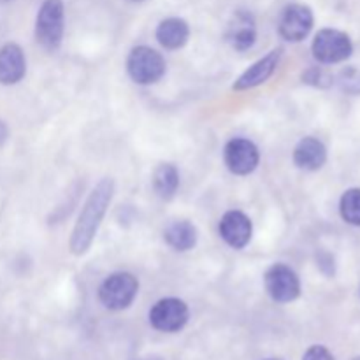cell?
Masks as SVG:
<instances>
[{"mask_svg": "<svg viewBox=\"0 0 360 360\" xmlns=\"http://www.w3.org/2000/svg\"><path fill=\"white\" fill-rule=\"evenodd\" d=\"M112 193H115V183L112 179L104 178L94 192L88 197L86 204H84L83 211H81L79 218L76 221V227L72 231V238H70V252L74 255H83L88 252V248L94 243L95 234H97L101 221L104 218L108 206L111 204Z\"/></svg>", "mask_w": 360, "mask_h": 360, "instance_id": "6da1fadb", "label": "cell"}, {"mask_svg": "<svg viewBox=\"0 0 360 360\" xmlns=\"http://www.w3.org/2000/svg\"><path fill=\"white\" fill-rule=\"evenodd\" d=\"M65 30V7L62 0H44L35 20V39L48 51L62 44Z\"/></svg>", "mask_w": 360, "mask_h": 360, "instance_id": "7a4b0ae2", "label": "cell"}, {"mask_svg": "<svg viewBox=\"0 0 360 360\" xmlns=\"http://www.w3.org/2000/svg\"><path fill=\"white\" fill-rule=\"evenodd\" d=\"M139 290V281L130 273H115L105 278L98 288V299L102 304L112 311L127 309L136 299Z\"/></svg>", "mask_w": 360, "mask_h": 360, "instance_id": "3957f363", "label": "cell"}, {"mask_svg": "<svg viewBox=\"0 0 360 360\" xmlns=\"http://www.w3.org/2000/svg\"><path fill=\"white\" fill-rule=\"evenodd\" d=\"M311 51L320 63L333 65L350 58L354 53V42L345 32L336 28H323L313 39Z\"/></svg>", "mask_w": 360, "mask_h": 360, "instance_id": "277c9868", "label": "cell"}, {"mask_svg": "<svg viewBox=\"0 0 360 360\" xmlns=\"http://www.w3.org/2000/svg\"><path fill=\"white\" fill-rule=\"evenodd\" d=\"M127 70L132 81L139 84H153L165 74V60L148 46H137L127 58Z\"/></svg>", "mask_w": 360, "mask_h": 360, "instance_id": "5b68a950", "label": "cell"}, {"mask_svg": "<svg viewBox=\"0 0 360 360\" xmlns=\"http://www.w3.org/2000/svg\"><path fill=\"white\" fill-rule=\"evenodd\" d=\"M264 285L271 297L276 302H292L301 295V281L295 274L294 269H290L285 264H274L269 267L264 276Z\"/></svg>", "mask_w": 360, "mask_h": 360, "instance_id": "8992f818", "label": "cell"}, {"mask_svg": "<svg viewBox=\"0 0 360 360\" xmlns=\"http://www.w3.org/2000/svg\"><path fill=\"white\" fill-rule=\"evenodd\" d=\"M315 16L313 11L304 4H290L281 11L280 21H278V32L285 41L301 42L311 32Z\"/></svg>", "mask_w": 360, "mask_h": 360, "instance_id": "52a82bcc", "label": "cell"}, {"mask_svg": "<svg viewBox=\"0 0 360 360\" xmlns=\"http://www.w3.org/2000/svg\"><path fill=\"white\" fill-rule=\"evenodd\" d=\"M188 306L176 297L158 301L150 311V323L160 333H178L188 322Z\"/></svg>", "mask_w": 360, "mask_h": 360, "instance_id": "ba28073f", "label": "cell"}, {"mask_svg": "<svg viewBox=\"0 0 360 360\" xmlns=\"http://www.w3.org/2000/svg\"><path fill=\"white\" fill-rule=\"evenodd\" d=\"M224 158L225 165H227V169L232 174L246 176L257 169L260 160V153L259 148L250 139L236 137V139L229 141L227 146H225Z\"/></svg>", "mask_w": 360, "mask_h": 360, "instance_id": "9c48e42d", "label": "cell"}, {"mask_svg": "<svg viewBox=\"0 0 360 360\" xmlns=\"http://www.w3.org/2000/svg\"><path fill=\"white\" fill-rule=\"evenodd\" d=\"M253 234L252 220L241 211H229L220 221V236L231 248L241 250L250 243Z\"/></svg>", "mask_w": 360, "mask_h": 360, "instance_id": "30bf717a", "label": "cell"}, {"mask_svg": "<svg viewBox=\"0 0 360 360\" xmlns=\"http://www.w3.org/2000/svg\"><path fill=\"white\" fill-rule=\"evenodd\" d=\"M227 41L238 51H246L257 41L255 18L248 11H236L227 27Z\"/></svg>", "mask_w": 360, "mask_h": 360, "instance_id": "8fae6325", "label": "cell"}, {"mask_svg": "<svg viewBox=\"0 0 360 360\" xmlns=\"http://www.w3.org/2000/svg\"><path fill=\"white\" fill-rule=\"evenodd\" d=\"M280 58H281V49H273L269 55L260 58L259 62L253 63L248 70H245L232 88L238 91H243V90H250V88H255L259 86V84L266 83V81L273 76L274 70H276L278 63H280Z\"/></svg>", "mask_w": 360, "mask_h": 360, "instance_id": "7c38bea8", "label": "cell"}, {"mask_svg": "<svg viewBox=\"0 0 360 360\" xmlns=\"http://www.w3.org/2000/svg\"><path fill=\"white\" fill-rule=\"evenodd\" d=\"M27 72V60L23 49L14 42L0 48V84H16Z\"/></svg>", "mask_w": 360, "mask_h": 360, "instance_id": "4fadbf2b", "label": "cell"}, {"mask_svg": "<svg viewBox=\"0 0 360 360\" xmlns=\"http://www.w3.org/2000/svg\"><path fill=\"white\" fill-rule=\"evenodd\" d=\"M327 160V148L315 137H304L294 150V162L302 171H319Z\"/></svg>", "mask_w": 360, "mask_h": 360, "instance_id": "5bb4252c", "label": "cell"}, {"mask_svg": "<svg viewBox=\"0 0 360 360\" xmlns=\"http://www.w3.org/2000/svg\"><path fill=\"white\" fill-rule=\"evenodd\" d=\"M190 27L181 18H167L157 28V39L165 49H179L188 42Z\"/></svg>", "mask_w": 360, "mask_h": 360, "instance_id": "9a60e30c", "label": "cell"}, {"mask_svg": "<svg viewBox=\"0 0 360 360\" xmlns=\"http://www.w3.org/2000/svg\"><path fill=\"white\" fill-rule=\"evenodd\" d=\"M165 241L178 252H188L197 245V229L190 221H174L165 229Z\"/></svg>", "mask_w": 360, "mask_h": 360, "instance_id": "2e32d148", "label": "cell"}, {"mask_svg": "<svg viewBox=\"0 0 360 360\" xmlns=\"http://www.w3.org/2000/svg\"><path fill=\"white\" fill-rule=\"evenodd\" d=\"M179 172L172 164H160L153 172V188L162 199H172L178 192Z\"/></svg>", "mask_w": 360, "mask_h": 360, "instance_id": "e0dca14e", "label": "cell"}, {"mask_svg": "<svg viewBox=\"0 0 360 360\" xmlns=\"http://www.w3.org/2000/svg\"><path fill=\"white\" fill-rule=\"evenodd\" d=\"M340 213L347 224L360 227V188H350L340 200Z\"/></svg>", "mask_w": 360, "mask_h": 360, "instance_id": "ac0fdd59", "label": "cell"}, {"mask_svg": "<svg viewBox=\"0 0 360 360\" xmlns=\"http://www.w3.org/2000/svg\"><path fill=\"white\" fill-rule=\"evenodd\" d=\"M338 84L345 94L360 95V69L357 67H347L338 76Z\"/></svg>", "mask_w": 360, "mask_h": 360, "instance_id": "d6986e66", "label": "cell"}, {"mask_svg": "<svg viewBox=\"0 0 360 360\" xmlns=\"http://www.w3.org/2000/svg\"><path fill=\"white\" fill-rule=\"evenodd\" d=\"M302 79H304V83L313 84V86H320V88L330 86L334 81L333 76H330L329 72H326L323 69H320V67H311V69L306 70Z\"/></svg>", "mask_w": 360, "mask_h": 360, "instance_id": "ffe728a7", "label": "cell"}, {"mask_svg": "<svg viewBox=\"0 0 360 360\" xmlns=\"http://www.w3.org/2000/svg\"><path fill=\"white\" fill-rule=\"evenodd\" d=\"M302 360H336V359L333 357V354H330L326 347H319V345H316V347H311L308 352H306Z\"/></svg>", "mask_w": 360, "mask_h": 360, "instance_id": "44dd1931", "label": "cell"}, {"mask_svg": "<svg viewBox=\"0 0 360 360\" xmlns=\"http://www.w3.org/2000/svg\"><path fill=\"white\" fill-rule=\"evenodd\" d=\"M7 136H9V132H7V127H6V123H4V122H0V146H2V144L6 143Z\"/></svg>", "mask_w": 360, "mask_h": 360, "instance_id": "7402d4cb", "label": "cell"}, {"mask_svg": "<svg viewBox=\"0 0 360 360\" xmlns=\"http://www.w3.org/2000/svg\"><path fill=\"white\" fill-rule=\"evenodd\" d=\"M141 360H162V359H158V357H148V359H141Z\"/></svg>", "mask_w": 360, "mask_h": 360, "instance_id": "603a6c76", "label": "cell"}, {"mask_svg": "<svg viewBox=\"0 0 360 360\" xmlns=\"http://www.w3.org/2000/svg\"><path fill=\"white\" fill-rule=\"evenodd\" d=\"M130 2H143V0H130Z\"/></svg>", "mask_w": 360, "mask_h": 360, "instance_id": "cb8c5ba5", "label": "cell"}, {"mask_svg": "<svg viewBox=\"0 0 360 360\" xmlns=\"http://www.w3.org/2000/svg\"><path fill=\"white\" fill-rule=\"evenodd\" d=\"M352 360H360V357H355V359H352Z\"/></svg>", "mask_w": 360, "mask_h": 360, "instance_id": "d4e9b609", "label": "cell"}, {"mask_svg": "<svg viewBox=\"0 0 360 360\" xmlns=\"http://www.w3.org/2000/svg\"><path fill=\"white\" fill-rule=\"evenodd\" d=\"M273 360H274V359H273Z\"/></svg>", "mask_w": 360, "mask_h": 360, "instance_id": "484cf974", "label": "cell"}]
</instances>
